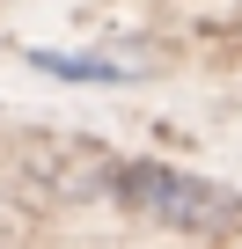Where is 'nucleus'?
Listing matches in <instances>:
<instances>
[{
    "label": "nucleus",
    "instance_id": "f257e3e1",
    "mask_svg": "<svg viewBox=\"0 0 242 249\" xmlns=\"http://www.w3.org/2000/svg\"><path fill=\"white\" fill-rule=\"evenodd\" d=\"M110 198L117 205H132V213H154L169 227H227L242 220V198L220 191V183H198L169 161H117L110 169Z\"/></svg>",
    "mask_w": 242,
    "mask_h": 249
},
{
    "label": "nucleus",
    "instance_id": "f03ea898",
    "mask_svg": "<svg viewBox=\"0 0 242 249\" xmlns=\"http://www.w3.org/2000/svg\"><path fill=\"white\" fill-rule=\"evenodd\" d=\"M30 66H37V73H59V81H95V88H132V81H140L132 66H117V59H103V52H37V44H30Z\"/></svg>",
    "mask_w": 242,
    "mask_h": 249
}]
</instances>
